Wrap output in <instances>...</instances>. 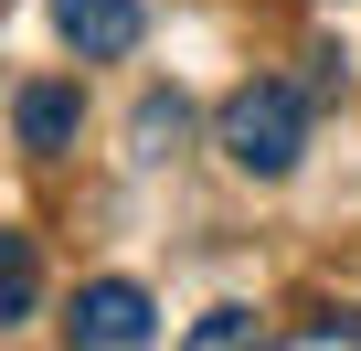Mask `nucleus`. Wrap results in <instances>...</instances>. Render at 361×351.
Segmentation results:
<instances>
[{
    "label": "nucleus",
    "mask_w": 361,
    "mask_h": 351,
    "mask_svg": "<svg viewBox=\"0 0 361 351\" xmlns=\"http://www.w3.org/2000/svg\"><path fill=\"white\" fill-rule=\"evenodd\" d=\"M32 298H43L32 234H11V224H0V330H11V319H32Z\"/></svg>",
    "instance_id": "5"
},
{
    "label": "nucleus",
    "mask_w": 361,
    "mask_h": 351,
    "mask_svg": "<svg viewBox=\"0 0 361 351\" xmlns=\"http://www.w3.org/2000/svg\"><path fill=\"white\" fill-rule=\"evenodd\" d=\"M170 138H180V96H149L138 107V160H170Z\"/></svg>",
    "instance_id": "7"
},
{
    "label": "nucleus",
    "mask_w": 361,
    "mask_h": 351,
    "mask_svg": "<svg viewBox=\"0 0 361 351\" xmlns=\"http://www.w3.org/2000/svg\"><path fill=\"white\" fill-rule=\"evenodd\" d=\"M75 128H85V96L75 85H22V138L32 149H75Z\"/></svg>",
    "instance_id": "4"
},
{
    "label": "nucleus",
    "mask_w": 361,
    "mask_h": 351,
    "mask_svg": "<svg viewBox=\"0 0 361 351\" xmlns=\"http://www.w3.org/2000/svg\"><path fill=\"white\" fill-rule=\"evenodd\" d=\"M54 32H64L85 64H117V54H138L149 11H138V0H54Z\"/></svg>",
    "instance_id": "3"
},
{
    "label": "nucleus",
    "mask_w": 361,
    "mask_h": 351,
    "mask_svg": "<svg viewBox=\"0 0 361 351\" xmlns=\"http://www.w3.org/2000/svg\"><path fill=\"white\" fill-rule=\"evenodd\" d=\"M64 351H149V287H128V277L75 287V309H64Z\"/></svg>",
    "instance_id": "2"
},
{
    "label": "nucleus",
    "mask_w": 361,
    "mask_h": 351,
    "mask_svg": "<svg viewBox=\"0 0 361 351\" xmlns=\"http://www.w3.org/2000/svg\"><path fill=\"white\" fill-rule=\"evenodd\" d=\"M298 149H308V96L298 85H234L224 96V160L234 170H255V182H276V170H298Z\"/></svg>",
    "instance_id": "1"
},
{
    "label": "nucleus",
    "mask_w": 361,
    "mask_h": 351,
    "mask_svg": "<svg viewBox=\"0 0 361 351\" xmlns=\"http://www.w3.org/2000/svg\"><path fill=\"white\" fill-rule=\"evenodd\" d=\"M192 351H266V319L255 309H202L192 319Z\"/></svg>",
    "instance_id": "6"
},
{
    "label": "nucleus",
    "mask_w": 361,
    "mask_h": 351,
    "mask_svg": "<svg viewBox=\"0 0 361 351\" xmlns=\"http://www.w3.org/2000/svg\"><path fill=\"white\" fill-rule=\"evenodd\" d=\"M287 351H361V319H308Z\"/></svg>",
    "instance_id": "8"
}]
</instances>
